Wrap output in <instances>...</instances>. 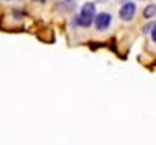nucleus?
<instances>
[{
  "label": "nucleus",
  "mask_w": 156,
  "mask_h": 145,
  "mask_svg": "<svg viewBox=\"0 0 156 145\" xmlns=\"http://www.w3.org/2000/svg\"><path fill=\"white\" fill-rule=\"evenodd\" d=\"M94 17H95V4L94 2H87V4L82 5L80 14L75 17V24L82 26V28H89L94 22Z\"/></svg>",
  "instance_id": "f257e3e1"
},
{
  "label": "nucleus",
  "mask_w": 156,
  "mask_h": 145,
  "mask_svg": "<svg viewBox=\"0 0 156 145\" xmlns=\"http://www.w3.org/2000/svg\"><path fill=\"white\" fill-rule=\"evenodd\" d=\"M137 12V5L134 2H125L122 7H120V19L122 21H132Z\"/></svg>",
  "instance_id": "f03ea898"
},
{
  "label": "nucleus",
  "mask_w": 156,
  "mask_h": 145,
  "mask_svg": "<svg viewBox=\"0 0 156 145\" xmlns=\"http://www.w3.org/2000/svg\"><path fill=\"white\" fill-rule=\"evenodd\" d=\"M109 24H111V14H109V12H99V14H95L94 26L99 29V31L108 29L109 28Z\"/></svg>",
  "instance_id": "7ed1b4c3"
},
{
  "label": "nucleus",
  "mask_w": 156,
  "mask_h": 145,
  "mask_svg": "<svg viewBox=\"0 0 156 145\" xmlns=\"http://www.w3.org/2000/svg\"><path fill=\"white\" fill-rule=\"evenodd\" d=\"M144 17L146 19H151V17H154V14H156V5L154 4H149V5H146V9H144Z\"/></svg>",
  "instance_id": "20e7f679"
},
{
  "label": "nucleus",
  "mask_w": 156,
  "mask_h": 145,
  "mask_svg": "<svg viewBox=\"0 0 156 145\" xmlns=\"http://www.w3.org/2000/svg\"><path fill=\"white\" fill-rule=\"evenodd\" d=\"M151 38H153V42L156 43V22L153 24V28H151Z\"/></svg>",
  "instance_id": "39448f33"
},
{
  "label": "nucleus",
  "mask_w": 156,
  "mask_h": 145,
  "mask_svg": "<svg viewBox=\"0 0 156 145\" xmlns=\"http://www.w3.org/2000/svg\"><path fill=\"white\" fill-rule=\"evenodd\" d=\"M33 2H37V4H45L47 0H33Z\"/></svg>",
  "instance_id": "423d86ee"
},
{
  "label": "nucleus",
  "mask_w": 156,
  "mask_h": 145,
  "mask_svg": "<svg viewBox=\"0 0 156 145\" xmlns=\"http://www.w3.org/2000/svg\"><path fill=\"white\" fill-rule=\"evenodd\" d=\"M68 2H69V0H68Z\"/></svg>",
  "instance_id": "0eeeda50"
}]
</instances>
